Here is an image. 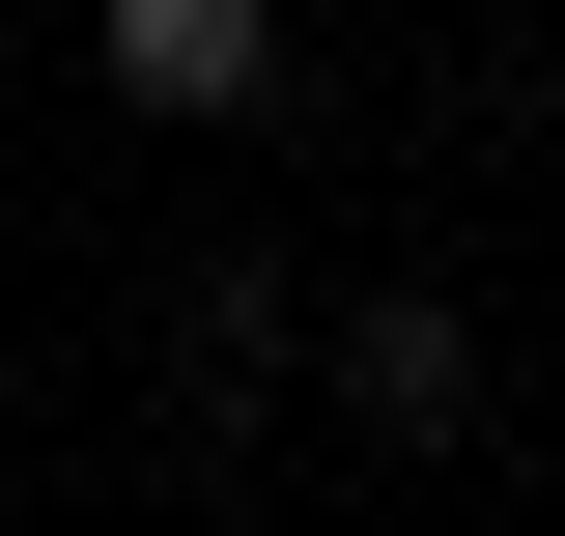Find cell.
Listing matches in <instances>:
<instances>
[{
    "mask_svg": "<svg viewBox=\"0 0 565 536\" xmlns=\"http://www.w3.org/2000/svg\"><path fill=\"white\" fill-rule=\"evenodd\" d=\"M311 396H340L367 452H452V424H481V311H424V282H367V311H311Z\"/></svg>",
    "mask_w": 565,
    "mask_h": 536,
    "instance_id": "6da1fadb",
    "label": "cell"
},
{
    "mask_svg": "<svg viewBox=\"0 0 565 536\" xmlns=\"http://www.w3.org/2000/svg\"><path fill=\"white\" fill-rule=\"evenodd\" d=\"M85 57H114V114H255L282 0H85Z\"/></svg>",
    "mask_w": 565,
    "mask_h": 536,
    "instance_id": "7a4b0ae2",
    "label": "cell"
},
{
    "mask_svg": "<svg viewBox=\"0 0 565 536\" xmlns=\"http://www.w3.org/2000/svg\"><path fill=\"white\" fill-rule=\"evenodd\" d=\"M170 367H199V396H282V367H311L282 255H199V282H170Z\"/></svg>",
    "mask_w": 565,
    "mask_h": 536,
    "instance_id": "3957f363",
    "label": "cell"
},
{
    "mask_svg": "<svg viewBox=\"0 0 565 536\" xmlns=\"http://www.w3.org/2000/svg\"><path fill=\"white\" fill-rule=\"evenodd\" d=\"M537 141H565V29H537Z\"/></svg>",
    "mask_w": 565,
    "mask_h": 536,
    "instance_id": "277c9868",
    "label": "cell"
}]
</instances>
